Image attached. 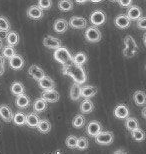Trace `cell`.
<instances>
[{"mask_svg": "<svg viewBox=\"0 0 146 154\" xmlns=\"http://www.w3.org/2000/svg\"><path fill=\"white\" fill-rule=\"evenodd\" d=\"M62 71H63L64 75L70 76L73 79L74 83H77L79 85L84 83L86 81V79H87V76H86V73L84 71V69H83V67L74 65L73 63L63 67Z\"/></svg>", "mask_w": 146, "mask_h": 154, "instance_id": "obj_1", "label": "cell"}, {"mask_svg": "<svg viewBox=\"0 0 146 154\" xmlns=\"http://www.w3.org/2000/svg\"><path fill=\"white\" fill-rule=\"evenodd\" d=\"M54 59L57 61L58 63L62 64V66L65 67L69 64L72 63V55L68 51L66 47H60L54 51Z\"/></svg>", "mask_w": 146, "mask_h": 154, "instance_id": "obj_2", "label": "cell"}, {"mask_svg": "<svg viewBox=\"0 0 146 154\" xmlns=\"http://www.w3.org/2000/svg\"><path fill=\"white\" fill-rule=\"evenodd\" d=\"M124 45H125V47L122 50V54L127 58L133 57L138 52V45L132 36H125V38H124Z\"/></svg>", "mask_w": 146, "mask_h": 154, "instance_id": "obj_3", "label": "cell"}, {"mask_svg": "<svg viewBox=\"0 0 146 154\" xmlns=\"http://www.w3.org/2000/svg\"><path fill=\"white\" fill-rule=\"evenodd\" d=\"M84 37L90 43H96L99 42L102 38V34L97 27L90 26L87 27L84 32Z\"/></svg>", "mask_w": 146, "mask_h": 154, "instance_id": "obj_4", "label": "cell"}, {"mask_svg": "<svg viewBox=\"0 0 146 154\" xmlns=\"http://www.w3.org/2000/svg\"><path fill=\"white\" fill-rule=\"evenodd\" d=\"M95 141L99 145H110L114 141V134L111 131H101L95 137Z\"/></svg>", "mask_w": 146, "mask_h": 154, "instance_id": "obj_5", "label": "cell"}, {"mask_svg": "<svg viewBox=\"0 0 146 154\" xmlns=\"http://www.w3.org/2000/svg\"><path fill=\"white\" fill-rule=\"evenodd\" d=\"M105 21H106V14L102 10H95L90 15V22L95 27L104 24Z\"/></svg>", "mask_w": 146, "mask_h": 154, "instance_id": "obj_6", "label": "cell"}, {"mask_svg": "<svg viewBox=\"0 0 146 154\" xmlns=\"http://www.w3.org/2000/svg\"><path fill=\"white\" fill-rule=\"evenodd\" d=\"M86 132L90 137H96L101 132V124L97 120H92L87 124Z\"/></svg>", "mask_w": 146, "mask_h": 154, "instance_id": "obj_7", "label": "cell"}, {"mask_svg": "<svg viewBox=\"0 0 146 154\" xmlns=\"http://www.w3.org/2000/svg\"><path fill=\"white\" fill-rule=\"evenodd\" d=\"M41 98L45 100L47 103H56L60 98L58 91L55 89H51V90H46L42 93Z\"/></svg>", "mask_w": 146, "mask_h": 154, "instance_id": "obj_8", "label": "cell"}, {"mask_svg": "<svg viewBox=\"0 0 146 154\" xmlns=\"http://www.w3.org/2000/svg\"><path fill=\"white\" fill-rule=\"evenodd\" d=\"M43 45L49 49H55V50L62 47L60 40L56 37H54V36H51V35L45 36L44 39H43Z\"/></svg>", "mask_w": 146, "mask_h": 154, "instance_id": "obj_9", "label": "cell"}, {"mask_svg": "<svg viewBox=\"0 0 146 154\" xmlns=\"http://www.w3.org/2000/svg\"><path fill=\"white\" fill-rule=\"evenodd\" d=\"M68 25H70L74 29H83L87 26V20L83 17L72 16L68 22Z\"/></svg>", "mask_w": 146, "mask_h": 154, "instance_id": "obj_10", "label": "cell"}, {"mask_svg": "<svg viewBox=\"0 0 146 154\" xmlns=\"http://www.w3.org/2000/svg\"><path fill=\"white\" fill-rule=\"evenodd\" d=\"M0 118H1L4 122H11L12 118H13V112H12L11 108L6 104H2L0 105Z\"/></svg>", "mask_w": 146, "mask_h": 154, "instance_id": "obj_11", "label": "cell"}, {"mask_svg": "<svg viewBox=\"0 0 146 154\" xmlns=\"http://www.w3.org/2000/svg\"><path fill=\"white\" fill-rule=\"evenodd\" d=\"M24 58L19 54H15L13 57L9 59V66L13 70H20L24 66Z\"/></svg>", "mask_w": 146, "mask_h": 154, "instance_id": "obj_12", "label": "cell"}, {"mask_svg": "<svg viewBox=\"0 0 146 154\" xmlns=\"http://www.w3.org/2000/svg\"><path fill=\"white\" fill-rule=\"evenodd\" d=\"M126 16L128 17V19L130 21L131 20H138L139 18L142 16L141 8L137 5H131L128 10H127Z\"/></svg>", "mask_w": 146, "mask_h": 154, "instance_id": "obj_13", "label": "cell"}, {"mask_svg": "<svg viewBox=\"0 0 146 154\" xmlns=\"http://www.w3.org/2000/svg\"><path fill=\"white\" fill-rule=\"evenodd\" d=\"M114 116L118 119H126L129 116V109L125 104H118L114 109Z\"/></svg>", "mask_w": 146, "mask_h": 154, "instance_id": "obj_14", "label": "cell"}, {"mask_svg": "<svg viewBox=\"0 0 146 154\" xmlns=\"http://www.w3.org/2000/svg\"><path fill=\"white\" fill-rule=\"evenodd\" d=\"M27 16L34 20L40 19L43 17V10L38 7V5H31L27 9Z\"/></svg>", "mask_w": 146, "mask_h": 154, "instance_id": "obj_15", "label": "cell"}, {"mask_svg": "<svg viewBox=\"0 0 146 154\" xmlns=\"http://www.w3.org/2000/svg\"><path fill=\"white\" fill-rule=\"evenodd\" d=\"M28 74L32 77L33 79H35L36 81H39L40 79L43 78L45 76V72L43 71L42 68H40L37 65H31L28 68Z\"/></svg>", "mask_w": 146, "mask_h": 154, "instance_id": "obj_16", "label": "cell"}, {"mask_svg": "<svg viewBox=\"0 0 146 154\" xmlns=\"http://www.w3.org/2000/svg\"><path fill=\"white\" fill-rule=\"evenodd\" d=\"M97 92H98L97 87L87 85V86H84V87H81V90H80V96L85 98V99H90L91 97L95 96Z\"/></svg>", "mask_w": 146, "mask_h": 154, "instance_id": "obj_17", "label": "cell"}, {"mask_svg": "<svg viewBox=\"0 0 146 154\" xmlns=\"http://www.w3.org/2000/svg\"><path fill=\"white\" fill-rule=\"evenodd\" d=\"M38 85H39V87L43 89L44 91L51 90V89H54L55 87V81L53 79H51L49 76L45 75L43 78H41L38 81Z\"/></svg>", "mask_w": 146, "mask_h": 154, "instance_id": "obj_18", "label": "cell"}, {"mask_svg": "<svg viewBox=\"0 0 146 154\" xmlns=\"http://www.w3.org/2000/svg\"><path fill=\"white\" fill-rule=\"evenodd\" d=\"M114 23H115V25L118 27V28L126 29L127 27H129L131 21L128 19V17H127L125 14H120V15H118V16L115 17V19H114Z\"/></svg>", "mask_w": 146, "mask_h": 154, "instance_id": "obj_19", "label": "cell"}, {"mask_svg": "<svg viewBox=\"0 0 146 154\" xmlns=\"http://www.w3.org/2000/svg\"><path fill=\"white\" fill-rule=\"evenodd\" d=\"M53 29L56 33L62 34V33L66 32L68 29V22L63 18H59V19L55 20L53 24Z\"/></svg>", "mask_w": 146, "mask_h": 154, "instance_id": "obj_20", "label": "cell"}, {"mask_svg": "<svg viewBox=\"0 0 146 154\" xmlns=\"http://www.w3.org/2000/svg\"><path fill=\"white\" fill-rule=\"evenodd\" d=\"M15 104H16V106L18 107V108L25 109L29 106L30 98L27 96L25 93L18 95V96H16V99H15Z\"/></svg>", "mask_w": 146, "mask_h": 154, "instance_id": "obj_21", "label": "cell"}, {"mask_svg": "<svg viewBox=\"0 0 146 154\" xmlns=\"http://www.w3.org/2000/svg\"><path fill=\"white\" fill-rule=\"evenodd\" d=\"M88 60V57L84 52H78L74 55V57H72V63L74 65H77V66H83L84 64L87 62Z\"/></svg>", "mask_w": 146, "mask_h": 154, "instance_id": "obj_22", "label": "cell"}, {"mask_svg": "<svg viewBox=\"0 0 146 154\" xmlns=\"http://www.w3.org/2000/svg\"><path fill=\"white\" fill-rule=\"evenodd\" d=\"M40 121L39 116L36 114V113H29L28 115H26V119H25V124L31 128H36L37 125Z\"/></svg>", "mask_w": 146, "mask_h": 154, "instance_id": "obj_23", "label": "cell"}, {"mask_svg": "<svg viewBox=\"0 0 146 154\" xmlns=\"http://www.w3.org/2000/svg\"><path fill=\"white\" fill-rule=\"evenodd\" d=\"M47 106H48V103L46 102L45 100H43L42 98H38L34 101L33 103V110L34 112L36 113H41V112H44L46 109H47Z\"/></svg>", "mask_w": 146, "mask_h": 154, "instance_id": "obj_24", "label": "cell"}, {"mask_svg": "<svg viewBox=\"0 0 146 154\" xmlns=\"http://www.w3.org/2000/svg\"><path fill=\"white\" fill-rule=\"evenodd\" d=\"M10 91L15 96H18V95L25 93V87H24L23 83H21L19 81H15L12 83V85L10 87Z\"/></svg>", "mask_w": 146, "mask_h": 154, "instance_id": "obj_25", "label": "cell"}, {"mask_svg": "<svg viewBox=\"0 0 146 154\" xmlns=\"http://www.w3.org/2000/svg\"><path fill=\"white\" fill-rule=\"evenodd\" d=\"M93 110H94V104L90 99L83 100L80 104V112L83 113V114L91 113Z\"/></svg>", "mask_w": 146, "mask_h": 154, "instance_id": "obj_26", "label": "cell"}, {"mask_svg": "<svg viewBox=\"0 0 146 154\" xmlns=\"http://www.w3.org/2000/svg\"><path fill=\"white\" fill-rule=\"evenodd\" d=\"M133 100L137 106H145L146 103V95L143 91L137 90L133 94Z\"/></svg>", "mask_w": 146, "mask_h": 154, "instance_id": "obj_27", "label": "cell"}, {"mask_svg": "<svg viewBox=\"0 0 146 154\" xmlns=\"http://www.w3.org/2000/svg\"><path fill=\"white\" fill-rule=\"evenodd\" d=\"M125 127L128 131H133L139 128V122L135 117H130L128 116L125 119Z\"/></svg>", "mask_w": 146, "mask_h": 154, "instance_id": "obj_28", "label": "cell"}, {"mask_svg": "<svg viewBox=\"0 0 146 154\" xmlns=\"http://www.w3.org/2000/svg\"><path fill=\"white\" fill-rule=\"evenodd\" d=\"M6 41L9 46H16L19 43V35L15 31H9L6 34Z\"/></svg>", "mask_w": 146, "mask_h": 154, "instance_id": "obj_29", "label": "cell"}, {"mask_svg": "<svg viewBox=\"0 0 146 154\" xmlns=\"http://www.w3.org/2000/svg\"><path fill=\"white\" fill-rule=\"evenodd\" d=\"M80 90H81V86L77 84V83H74L71 86L69 94H70V98L73 101H78L81 98V96H80Z\"/></svg>", "mask_w": 146, "mask_h": 154, "instance_id": "obj_30", "label": "cell"}, {"mask_svg": "<svg viewBox=\"0 0 146 154\" xmlns=\"http://www.w3.org/2000/svg\"><path fill=\"white\" fill-rule=\"evenodd\" d=\"M36 128L38 129L39 132L46 134L51 130V123L49 122L47 119H40V121Z\"/></svg>", "mask_w": 146, "mask_h": 154, "instance_id": "obj_31", "label": "cell"}, {"mask_svg": "<svg viewBox=\"0 0 146 154\" xmlns=\"http://www.w3.org/2000/svg\"><path fill=\"white\" fill-rule=\"evenodd\" d=\"M25 119H26V115L23 112H16L15 114H13L12 121H13L15 125L23 126L25 125Z\"/></svg>", "mask_w": 146, "mask_h": 154, "instance_id": "obj_32", "label": "cell"}, {"mask_svg": "<svg viewBox=\"0 0 146 154\" xmlns=\"http://www.w3.org/2000/svg\"><path fill=\"white\" fill-rule=\"evenodd\" d=\"M58 7L61 11L67 12L72 10L73 8V2L71 0H59L58 2Z\"/></svg>", "mask_w": 146, "mask_h": 154, "instance_id": "obj_33", "label": "cell"}, {"mask_svg": "<svg viewBox=\"0 0 146 154\" xmlns=\"http://www.w3.org/2000/svg\"><path fill=\"white\" fill-rule=\"evenodd\" d=\"M85 125V117L82 114H78L76 115L72 120V126L74 128H81Z\"/></svg>", "mask_w": 146, "mask_h": 154, "instance_id": "obj_34", "label": "cell"}, {"mask_svg": "<svg viewBox=\"0 0 146 154\" xmlns=\"http://www.w3.org/2000/svg\"><path fill=\"white\" fill-rule=\"evenodd\" d=\"M131 136L133 139L135 141H138V142H141V141H143L145 139V133L141 128H138L136 130L131 131Z\"/></svg>", "mask_w": 146, "mask_h": 154, "instance_id": "obj_35", "label": "cell"}, {"mask_svg": "<svg viewBox=\"0 0 146 154\" xmlns=\"http://www.w3.org/2000/svg\"><path fill=\"white\" fill-rule=\"evenodd\" d=\"M15 54H16V51H15L14 47H12V46L7 45V46H5V47H3L2 49V57H5V58H7V59H10Z\"/></svg>", "mask_w": 146, "mask_h": 154, "instance_id": "obj_36", "label": "cell"}, {"mask_svg": "<svg viewBox=\"0 0 146 154\" xmlns=\"http://www.w3.org/2000/svg\"><path fill=\"white\" fill-rule=\"evenodd\" d=\"M89 146V142H88V139L86 137H79L77 139V144H76V148L79 149V150H86L88 148Z\"/></svg>", "mask_w": 146, "mask_h": 154, "instance_id": "obj_37", "label": "cell"}, {"mask_svg": "<svg viewBox=\"0 0 146 154\" xmlns=\"http://www.w3.org/2000/svg\"><path fill=\"white\" fill-rule=\"evenodd\" d=\"M77 139H78V137H76L75 135H69V136L66 138V140H65V144H66V146L68 148L75 149L76 144H77Z\"/></svg>", "mask_w": 146, "mask_h": 154, "instance_id": "obj_38", "label": "cell"}, {"mask_svg": "<svg viewBox=\"0 0 146 154\" xmlns=\"http://www.w3.org/2000/svg\"><path fill=\"white\" fill-rule=\"evenodd\" d=\"M10 30V23L4 16H0V31L8 32Z\"/></svg>", "mask_w": 146, "mask_h": 154, "instance_id": "obj_39", "label": "cell"}, {"mask_svg": "<svg viewBox=\"0 0 146 154\" xmlns=\"http://www.w3.org/2000/svg\"><path fill=\"white\" fill-rule=\"evenodd\" d=\"M38 7L42 10H47L52 7V0H38Z\"/></svg>", "mask_w": 146, "mask_h": 154, "instance_id": "obj_40", "label": "cell"}, {"mask_svg": "<svg viewBox=\"0 0 146 154\" xmlns=\"http://www.w3.org/2000/svg\"><path fill=\"white\" fill-rule=\"evenodd\" d=\"M137 27L141 30H145V28H146V18L144 16H141L137 20Z\"/></svg>", "mask_w": 146, "mask_h": 154, "instance_id": "obj_41", "label": "cell"}, {"mask_svg": "<svg viewBox=\"0 0 146 154\" xmlns=\"http://www.w3.org/2000/svg\"><path fill=\"white\" fill-rule=\"evenodd\" d=\"M118 2L122 7H129L132 4V0H118Z\"/></svg>", "mask_w": 146, "mask_h": 154, "instance_id": "obj_42", "label": "cell"}, {"mask_svg": "<svg viewBox=\"0 0 146 154\" xmlns=\"http://www.w3.org/2000/svg\"><path fill=\"white\" fill-rule=\"evenodd\" d=\"M5 71V67H4V58L0 55V76H2L4 74Z\"/></svg>", "mask_w": 146, "mask_h": 154, "instance_id": "obj_43", "label": "cell"}, {"mask_svg": "<svg viewBox=\"0 0 146 154\" xmlns=\"http://www.w3.org/2000/svg\"><path fill=\"white\" fill-rule=\"evenodd\" d=\"M113 154H126V152L124 151V150H122V149H118Z\"/></svg>", "mask_w": 146, "mask_h": 154, "instance_id": "obj_44", "label": "cell"}, {"mask_svg": "<svg viewBox=\"0 0 146 154\" xmlns=\"http://www.w3.org/2000/svg\"><path fill=\"white\" fill-rule=\"evenodd\" d=\"M142 117L145 119L146 118V107L143 106V108H142Z\"/></svg>", "mask_w": 146, "mask_h": 154, "instance_id": "obj_45", "label": "cell"}, {"mask_svg": "<svg viewBox=\"0 0 146 154\" xmlns=\"http://www.w3.org/2000/svg\"><path fill=\"white\" fill-rule=\"evenodd\" d=\"M75 1L77 3H79V4H82V3H85V2H87L88 0H75Z\"/></svg>", "mask_w": 146, "mask_h": 154, "instance_id": "obj_46", "label": "cell"}, {"mask_svg": "<svg viewBox=\"0 0 146 154\" xmlns=\"http://www.w3.org/2000/svg\"><path fill=\"white\" fill-rule=\"evenodd\" d=\"M91 2H93V3H98V2H101L102 0H90Z\"/></svg>", "mask_w": 146, "mask_h": 154, "instance_id": "obj_47", "label": "cell"}, {"mask_svg": "<svg viewBox=\"0 0 146 154\" xmlns=\"http://www.w3.org/2000/svg\"><path fill=\"white\" fill-rule=\"evenodd\" d=\"M143 43H144V45L146 44V34L143 35Z\"/></svg>", "mask_w": 146, "mask_h": 154, "instance_id": "obj_48", "label": "cell"}, {"mask_svg": "<svg viewBox=\"0 0 146 154\" xmlns=\"http://www.w3.org/2000/svg\"><path fill=\"white\" fill-rule=\"evenodd\" d=\"M1 47H2V40L0 39V49H1Z\"/></svg>", "mask_w": 146, "mask_h": 154, "instance_id": "obj_49", "label": "cell"}, {"mask_svg": "<svg viewBox=\"0 0 146 154\" xmlns=\"http://www.w3.org/2000/svg\"><path fill=\"white\" fill-rule=\"evenodd\" d=\"M110 1H112V2H114V1H118V0H110Z\"/></svg>", "mask_w": 146, "mask_h": 154, "instance_id": "obj_50", "label": "cell"}]
</instances>
